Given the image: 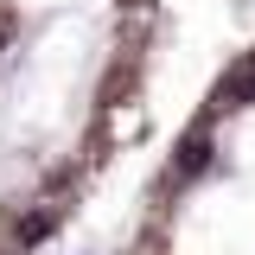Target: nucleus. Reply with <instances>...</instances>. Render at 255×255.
<instances>
[{"label":"nucleus","mask_w":255,"mask_h":255,"mask_svg":"<svg viewBox=\"0 0 255 255\" xmlns=\"http://www.w3.org/2000/svg\"><path fill=\"white\" fill-rule=\"evenodd\" d=\"M153 0H0V255H38L122 147Z\"/></svg>","instance_id":"obj_1"},{"label":"nucleus","mask_w":255,"mask_h":255,"mask_svg":"<svg viewBox=\"0 0 255 255\" xmlns=\"http://www.w3.org/2000/svg\"><path fill=\"white\" fill-rule=\"evenodd\" d=\"M128 255H255V45L172 134Z\"/></svg>","instance_id":"obj_2"}]
</instances>
